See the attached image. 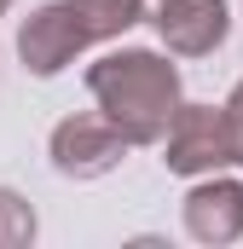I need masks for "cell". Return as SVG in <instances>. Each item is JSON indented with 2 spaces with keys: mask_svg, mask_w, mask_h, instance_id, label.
Returning a JSON list of instances; mask_svg holds the SVG:
<instances>
[{
  "mask_svg": "<svg viewBox=\"0 0 243 249\" xmlns=\"http://www.w3.org/2000/svg\"><path fill=\"white\" fill-rule=\"evenodd\" d=\"M6 6H12V0H0V18H6Z\"/></svg>",
  "mask_w": 243,
  "mask_h": 249,
  "instance_id": "cell-9",
  "label": "cell"
},
{
  "mask_svg": "<svg viewBox=\"0 0 243 249\" xmlns=\"http://www.w3.org/2000/svg\"><path fill=\"white\" fill-rule=\"evenodd\" d=\"M226 122H232V139H238V162H243V81L232 87V99H226Z\"/></svg>",
  "mask_w": 243,
  "mask_h": 249,
  "instance_id": "cell-8",
  "label": "cell"
},
{
  "mask_svg": "<svg viewBox=\"0 0 243 249\" xmlns=\"http://www.w3.org/2000/svg\"><path fill=\"white\" fill-rule=\"evenodd\" d=\"M151 23H156V35H162L168 53L203 58V53H214V47L226 41L232 12H226V0H162Z\"/></svg>",
  "mask_w": 243,
  "mask_h": 249,
  "instance_id": "cell-5",
  "label": "cell"
},
{
  "mask_svg": "<svg viewBox=\"0 0 243 249\" xmlns=\"http://www.w3.org/2000/svg\"><path fill=\"white\" fill-rule=\"evenodd\" d=\"M23 244H35V209L0 186V249H23Z\"/></svg>",
  "mask_w": 243,
  "mask_h": 249,
  "instance_id": "cell-7",
  "label": "cell"
},
{
  "mask_svg": "<svg viewBox=\"0 0 243 249\" xmlns=\"http://www.w3.org/2000/svg\"><path fill=\"white\" fill-rule=\"evenodd\" d=\"M87 93L127 133V145H156L180 110V70L145 47H122L87 70Z\"/></svg>",
  "mask_w": 243,
  "mask_h": 249,
  "instance_id": "cell-1",
  "label": "cell"
},
{
  "mask_svg": "<svg viewBox=\"0 0 243 249\" xmlns=\"http://www.w3.org/2000/svg\"><path fill=\"white\" fill-rule=\"evenodd\" d=\"M145 18V0H47L17 29V58L29 75H58L64 64L99 41H116Z\"/></svg>",
  "mask_w": 243,
  "mask_h": 249,
  "instance_id": "cell-2",
  "label": "cell"
},
{
  "mask_svg": "<svg viewBox=\"0 0 243 249\" xmlns=\"http://www.w3.org/2000/svg\"><path fill=\"white\" fill-rule=\"evenodd\" d=\"M127 133L110 116H64L52 127V168L64 180H99L127 157Z\"/></svg>",
  "mask_w": 243,
  "mask_h": 249,
  "instance_id": "cell-4",
  "label": "cell"
},
{
  "mask_svg": "<svg viewBox=\"0 0 243 249\" xmlns=\"http://www.w3.org/2000/svg\"><path fill=\"white\" fill-rule=\"evenodd\" d=\"M185 232L197 244H238L243 238V186L238 180H220V174H203L197 186L185 191Z\"/></svg>",
  "mask_w": 243,
  "mask_h": 249,
  "instance_id": "cell-6",
  "label": "cell"
},
{
  "mask_svg": "<svg viewBox=\"0 0 243 249\" xmlns=\"http://www.w3.org/2000/svg\"><path fill=\"white\" fill-rule=\"evenodd\" d=\"M156 145H162V162L174 174H185V180L238 162V139H232V122H226V105L220 110L214 105H180Z\"/></svg>",
  "mask_w": 243,
  "mask_h": 249,
  "instance_id": "cell-3",
  "label": "cell"
}]
</instances>
